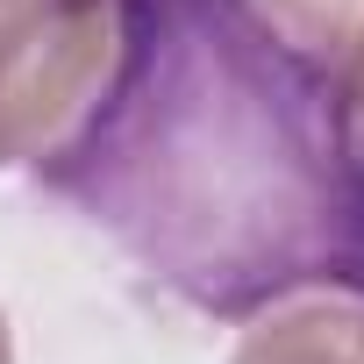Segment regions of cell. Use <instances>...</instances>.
Masks as SVG:
<instances>
[{"mask_svg":"<svg viewBox=\"0 0 364 364\" xmlns=\"http://www.w3.org/2000/svg\"><path fill=\"white\" fill-rule=\"evenodd\" d=\"M29 178L208 321L364 307V157L328 72L243 0H136L114 93Z\"/></svg>","mask_w":364,"mask_h":364,"instance_id":"cell-1","label":"cell"},{"mask_svg":"<svg viewBox=\"0 0 364 364\" xmlns=\"http://www.w3.org/2000/svg\"><path fill=\"white\" fill-rule=\"evenodd\" d=\"M136 0H0V171L58 164L122 79Z\"/></svg>","mask_w":364,"mask_h":364,"instance_id":"cell-2","label":"cell"},{"mask_svg":"<svg viewBox=\"0 0 364 364\" xmlns=\"http://www.w3.org/2000/svg\"><path fill=\"white\" fill-rule=\"evenodd\" d=\"M229 364H364V307L357 300H286L250 314Z\"/></svg>","mask_w":364,"mask_h":364,"instance_id":"cell-3","label":"cell"},{"mask_svg":"<svg viewBox=\"0 0 364 364\" xmlns=\"http://www.w3.org/2000/svg\"><path fill=\"white\" fill-rule=\"evenodd\" d=\"M243 8L314 72H336L364 43V0H243Z\"/></svg>","mask_w":364,"mask_h":364,"instance_id":"cell-4","label":"cell"},{"mask_svg":"<svg viewBox=\"0 0 364 364\" xmlns=\"http://www.w3.org/2000/svg\"><path fill=\"white\" fill-rule=\"evenodd\" d=\"M328 86H336V107H343V129H350V150L364 157V43L328 72Z\"/></svg>","mask_w":364,"mask_h":364,"instance_id":"cell-5","label":"cell"},{"mask_svg":"<svg viewBox=\"0 0 364 364\" xmlns=\"http://www.w3.org/2000/svg\"><path fill=\"white\" fill-rule=\"evenodd\" d=\"M0 364H15V336H8V314H0Z\"/></svg>","mask_w":364,"mask_h":364,"instance_id":"cell-6","label":"cell"}]
</instances>
